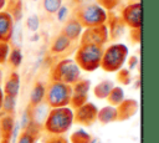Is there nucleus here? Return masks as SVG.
Wrapping results in <instances>:
<instances>
[{
    "instance_id": "nucleus-1",
    "label": "nucleus",
    "mask_w": 159,
    "mask_h": 143,
    "mask_svg": "<svg viewBox=\"0 0 159 143\" xmlns=\"http://www.w3.org/2000/svg\"><path fill=\"white\" fill-rule=\"evenodd\" d=\"M83 27H96L102 26L107 21L106 10L98 4H89L78 10V15L76 17Z\"/></svg>"
},
{
    "instance_id": "nucleus-2",
    "label": "nucleus",
    "mask_w": 159,
    "mask_h": 143,
    "mask_svg": "<svg viewBox=\"0 0 159 143\" xmlns=\"http://www.w3.org/2000/svg\"><path fill=\"white\" fill-rule=\"evenodd\" d=\"M103 55V47L94 44H82L77 51L76 60L86 70H94L101 65Z\"/></svg>"
},
{
    "instance_id": "nucleus-3",
    "label": "nucleus",
    "mask_w": 159,
    "mask_h": 143,
    "mask_svg": "<svg viewBox=\"0 0 159 143\" xmlns=\"http://www.w3.org/2000/svg\"><path fill=\"white\" fill-rule=\"evenodd\" d=\"M72 123V112L68 108L57 107L48 112L46 118V127L48 131L55 133H61L67 131Z\"/></svg>"
},
{
    "instance_id": "nucleus-4",
    "label": "nucleus",
    "mask_w": 159,
    "mask_h": 143,
    "mask_svg": "<svg viewBox=\"0 0 159 143\" xmlns=\"http://www.w3.org/2000/svg\"><path fill=\"white\" fill-rule=\"evenodd\" d=\"M128 50L123 44H114L109 46L106 51H103L101 65L107 71H116L124 62Z\"/></svg>"
},
{
    "instance_id": "nucleus-5",
    "label": "nucleus",
    "mask_w": 159,
    "mask_h": 143,
    "mask_svg": "<svg viewBox=\"0 0 159 143\" xmlns=\"http://www.w3.org/2000/svg\"><path fill=\"white\" fill-rule=\"evenodd\" d=\"M71 99V87L63 82H55L50 86L47 91L48 104L53 107H62L67 104Z\"/></svg>"
},
{
    "instance_id": "nucleus-6",
    "label": "nucleus",
    "mask_w": 159,
    "mask_h": 143,
    "mask_svg": "<svg viewBox=\"0 0 159 143\" xmlns=\"http://www.w3.org/2000/svg\"><path fill=\"white\" fill-rule=\"evenodd\" d=\"M80 76V68L78 66L71 61V60H65L57 65V81L68 83V82H75L77 81Z\"/></svg>"
},
{
    "instance_id": "nucleus-7",
    "label": "nucleus",
    "mask_w": 159,
    "mask_h": 143,
    "mask_svg": "<svg viewBox=\"0 0 159 143\" xmlns=\"http://www.w3.org/2000/svg\"><path fill=\"white\" fill-rule=\"evenodd\" d=\"M122 17L127 25L130 27L139 30L142 25V6L140 2H133L124 7L122 12Z\"/></svg>"
},
{
    "instance_id": "nucleus-8",
    "label": "nucleus",
    "mask_w": 159,
    "mask_h": 143,
    "mask_svg": "<svg viewBox=\"0 0 159 143\" xmlns=\"http://www.w3.org/2000/svg\"><path fill=\"white\" fill-rule=\"evenodd\" d=\"M107 27L104 25L96 26V27H88L87 31L83 35L82 44H94L101 45L107 40Z\"/></svg>"
},
{
    "instance_id": "nucleus-9",
    "label": "nucleus",
    "mask_w": 159,
    "mask_h": 143,
    "mask_svg": "<svg viewBox=\"0 0 159 143\" xmlns=\"http://www.w3.org/2000/svg\"><path fill=\"white\" fill-rule=\"evenodd\" d=\"M14 30L12 15L6 11H0V42L9 41L12 37Z\"/></svg>"
},
{
    "instance_id": "nucleus-10",
    "label": "nucleus",
    "mask_w": 159,
    "mask_h": 143,
    "mask_svg": "<svg viewBox=\"0 0 159 143\" xmlns=\"http://www.w3.org/2000/svg\"><path fill=\"white\" fill-rule=\"evenodd\" d=\"M82 25L80 24V21L75 17V19H71L63 27V31L62 34L68 39V40H77L82 32Z\"/></svg>"
},
{
    "instance_id": "nucleus-11",
    "label": "nucleus",
    "mask_w": 159,
    "mask_h": 143,
    "mask_svg": "<svg viewBox=\"0 0 159 143\" xmlns=\"http://www.w3.org/2000/svg\"><path fill=\"white\" fill-rule=\"evenodd\" d=\"M70 45H71V40H68L63 34H60L52 44V51L53 52H63L65 50L68 48Z\"/></svg>"
},
{
    "instance_id": "nucleus-12",
    "label": "nucleus",
    "mask_w": 159,
    "mask_h": 143,
    "mask_svg": "<svg viewBox=\"0 0 159 143\" xmlns=\"http://www.w3.org/2000/svg\"><path fill=\"white\" fill-rule=\"evenodd\" d=\"M43 97H45V87L42 83H37L31 92V102L34 104H40Z\"/></svg>"
},
{
    "instance_id": "nucleus-13",
    "label": "nucleus",
    "mask_w": 159,
    "mask_h": 143,
    "mask_svg": "<svg viewBox=\"0 0 159 143\" xmlns=\"http://www.w3.org/2000/svg\"><path fill=\"white\" fill-rule=\"evenodd\" d=\"M43 9L50 14H56V11L62 6V0H43Z\"/></svg>"
},
{
    "instance_id": "nucleus-14",
    "label": "nucleus",
    "mask_w": 159,
    "mask_h": 143,
    "mask_svg": "<svg viewBox=\"0 0 159 143\" xmlns=\"http://www.w3.org/2000/svg\"><path fill=\"white\" fill-rule=\"evenodd\" d=\"M48 112H50V109H48V107L46 104H41V106L39 104L37 108H36V111H35V119L37 122H41V121L46 119Z\"/></svg>"
},
{
    "instance_id": "nucleus-15",
    "label": "nucleus",
    "mask_w": 159,
    "mask_h": 143,
    "mask_svg": "<svg viewBox=\"0 0 159 143\" xmlns=\"http://www.w3.org/2000/svg\"><path fill=\"white\" fill-rule=\"evenodd\" d=\"M17 90H19V81L15 76V78L10 80L7 83H6V93L10 96V97H14L16 93H17Z\"/></svg>"
},
{
    "instance_id": "nucleus-16",
    "label": "nucleus",
    "mask_w": 159,
    "mask_h": 143,
    "mask_svg": "<svg viewBox=\"0 0 159 143\" xmlns=\"http://www.w3.org/2000/svg\"><path fill=\"white\" fill-rule=\"evenodd\" d=\"M10 62L14 65V66H19L21 63V60H22V53L20 51V48H14L11 52H10V57H9Z\"/></svg>"
},
{
    "instance_id": "nucleus-17",
    "label": "nucleus",
    "mask_w": 159,
    "mask_h": 143,
    "mask_svg": "<svg viewBox=\"0 0 159 143\" xmlns=\"http://www.w3.org/2000/svg\"><path fill=\"white\" fill-rule=\"evenodd\" d=\"M26 24H27V27L31 31H36L39 29V26H40V20H39V17L36 15H31L30 17H27Z\"/></svg>"
},
{
    "instance_id": "nucleus-18",
    "label": "nucleus",
    "mask_w": 159,
    "mask_h": 143,
    "mask_svg": "<svg viewBox=\"0 0 159 143\" xmlns=\"http://www.w3.org/2000/svg\"><path fill=\"white\" fill-rule=\"evenodd\" d=\"M67 14H68V7L66 6V5H62L57 11H56V16H57V20L58 21H63L65 19H66V16H67Z\"/></svg>"
},
{
    "instance_id": "nucleus-19",
    "label": "nucleus",
    "mask_w": 159,
    "mask_h": 143,
    "mask_svg": "<svg viewBox=\"0 0 159 143\" xmlns=\"http://www.w3.org/2000/svg\"><path fill=\"white\" fill-rule=\"evenodd\" d=\"M20 143H31V137L29 134H24L20 139Z\"/></svg>"
},
{
    "instance_id": "nucleus-20",
    "label": "nucleus",
    "mask_w": 159,
    "mask_h": 143,
    "mask_svg": "<svg viewBox=\"0 0 159 143\" xmlns=\"http://www.w3.org/2000/svg\"><path fill=\"white\" fill-rule=\"evenodd\" d=\"M5 4H6V0H0V11H1V9L5 6Z\"/></svg>"
},
{
    "instance_id": "nucleus-21",
    "label": "nucleus",
    "mask_w": 159,
    "mask_h": 143,
    "mask_svg": "<svg viewBox=\"0 0 159 143\" xmlns=\"http://www.w3.org/2000/svg\"><path fill=\"white\" fill-rule=\"evenodd\" d=\"M1 103H2V93H1V90H0V107H1Z\"/></svg>"
},
{
    "instance_id": "nucleus-22",
    "label": "nucleus",
    "mask_w": 159,
    "mask_h": 143,
    "mask_svg": "<svg viewBox=\"0 0 159 143\" xmlns=\"http://www.w3.org/2000/svg\"><path fill=\"white\" fill-rule=\"evenodd\" d=\"M34 1H37V0H34Z\"/></svg>"
}]
</instances>
